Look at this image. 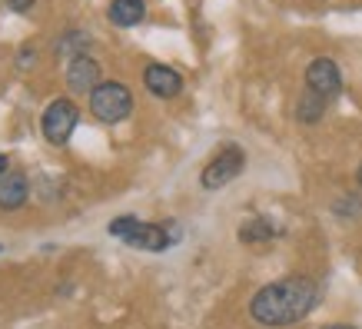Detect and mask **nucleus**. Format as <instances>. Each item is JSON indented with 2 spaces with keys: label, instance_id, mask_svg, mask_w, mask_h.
<instances>
[{
  "label": "nucleus",
  "instance_id": "1",
  "mask_svg": "<svg viewBox=\"0 0 362 329\" xmlns=\"http://www.w3.org/2000/svg\"><path fill=\"white\" fill-rule=\"evenodd\" d=\"M316 303L319 286L309 276H286L256 289V296L250 299V316L266 329H286L303 323L316 309Z\"/></svg>",
  "mask_w": 362,
  "mask_h": 329
},
{
  "label": "nucleus",
  "instance_id": "2",
  "mask_svg": "<svg viewBox=\"0 0 362 329\" xmlns=\"http://www.w3.org/2000/svg\"><path fill=\"white\" fill-rule=\"evenodd\" d=\"M110 236L123 240L127 246H133V250L160 253L173 243L176 233H170L166 226H160V223H143V219H136V217H117L110 223Z\"/></svg>",
  "mask_w": 362,
  "mask_h": 329
},
{
  "label": "nucleus",
  "instance_id": "3",
  "mask_svg": "<svg viewBox=\"0 0 362 329\" xmlns=\"http://www.w3.org/2000/svg\"><path fill=\"white\" fill-rule=\"evenodd\" d=\"M90 113L100 123H123L133 113V93L120 80H100L90 93Z\"/></svg>",
  "mask_w": 362,
  "mask_h": 329
},
{
  "label": "nucleus",
  "instance_id": "4",
  "mask_svg": "<svg viewBox=\"0 0 362 329\" xmlns=\"http://www.w3.org/2000/svg\"><path fill=\"white\" fill-rule=\"evenodd\" d=\"M243 166H246V154H243L236 143H226L220 154L203 166L199 183H203V190H223L226 183H233L243 173Z\"/></svg>",
  "mask_w": 362,
  "mask_h": 329
},
{
  "label": "nucleus",
  "instance_id": "5",
  "mask_svg": "<svg viewBox=\"0 0 362 329\" xmlns=\"http://www.w3.org/2000/svg\"><path fill=\"white\" fill-rule=\"evenodd\" d=\"M77 120H80L77 103L66 97H57L47 103L44 117H40V130H44V137L54 143V146H64V143L70 140L74 127H77Z\"/></svg>",
  "mask_w": 362,
  "mask_h": 329
},
{
  "label": "nucleus",
  "instance_id": "6",
  "mask_svg": "<svg viewBox=\"0 0 362 329\" xmlns=\"http://www.w3.org/2000/svg\"><path fill=\"white\" fill-rule=\"evenodd\" d=\"M306 87L316 90L319 97H326V100L339 97L342 74H339V67H336V60H329V57H316V60L306 67Z\"/></svg>",
  "mask_w": 362,
  "mask_h": 329
},
{
  "label": "nucleus",
  "instance_id": "7",
  "mask_svg": "<svg viewBox=\"0 0 362 329\" xmlns=\"http://www.w3.org/2000/svg\"><path fill=\"white\" fill-rule=\"evenodd\" d=\"M143 87L150 90L153 97L160 100H173L180 90H183V77L176 74L173 67L166 64H150L146 70H143Z\"/></svg>",
  "mask_w": 362,
  "mask_h": 329
},
{
  "label": "nucleus",
  "instance_id": "8",
  "mask_svg": "<svg viewBox=\"0 0 362 329\" xmlns=\"http://www.w3.org/2000/svg\"><path fill=\"white\" fill-rule=\"evenodd\" d=\"M100 83V64L90 54H80L70 60L66 67V87L74 93H93V87Z\"/></svg>",
  "mask_w": 362,
  "mask_h": 329
},
{
  "label": "nucleus",
  "instance_id": "9",
  "mask_svg": "<svg viewBox=\"0 0 362 329\" xmlns=\"http://www.w3.org/2000/svg\"><path fill=\"white\" fill-rule=\"evenodd\" d=\"M27 176L17 173V170H7V173L0 176V209H21L27 203Z\"/></svg>",
  "mask_w": 362,
  "mask_h": 329
},
{
  "label": "nucleus",
  "instance_id": "10",
  "mask_svg": "<svg viewBox=\"0 0 362 329\" xmlns=\"http://www.w3.org/2000/svg\"><path fill=\"white\" fill-rule=\"evenodd\" d=\"M107 17H110V23H117V27H136V23L146 17V4H143V0H110Z\"/></svg>",
  "mask_w": 362,
  "mask_h": 329
},
{
  "label": "nucleus",
  "instance_id": "11",
  "mask_svg": "<svg viewBox=\"0 0 362 329\" xmlns=\"http://www.w3.org/2000/svg\"><path fill=\"white\" fill-rule=\"evenodd\" d=\"M326 107H329V100L319 97L316 90H303V97L296 100V120L299 123H319L322 120V113H326Z\"/></svg>",
  "mask_w": 362,
  "mask_h": 329
},
{
  "label": "nucleus",
  "instance_id": "12",
  "mask_svg": "<svg viewBox=\"0 0 362 329\" xmlns=\"http://www.w3.org/2000/svg\"><path fill=\"white\" fill-rule=\"evenodd\" d=\"M273 233H276L273 223H269L266 217H252L250 223H246V226L240 230V240L243 243H263V240H269Z\"/></svg>",
  "mask_w": 362,
  "mask_h": 329
},
{
  "label": "nucleus",
  "instance_id": "13",
  "mask_svg": "<svg viewBox=\"0 0 362 329\" xmlns=\"http://www.w3.org/2000/svg\"><path fill=\"white\" fill-rule=\"evenodd\" d=\"M87 47H90V37H87V33L70 30V33L64 37V40L57 44V54H60V57H70V60H74V57L87 54Z\"/></svg>",
  "mask_w": 362,
  "mask_h": 329
},
{
  "label": "nucleus",
  "instance_id": "14",
  "mask_svg": "<svg viewBox=\"0 0 362 329\" xmlns=\"http://www.w3.org/2000/svg\"><path fill=\"white\" fill-rule=\"evenodd\" d=\"M7 7H11V11H17V13H23V11H30V7H33V0H7Z\"/></svg>",
  "mask_w": 362,
  "mask_h": 329
},
{
  "label": "nucleus",
  "instance_id": "15",
  "mask_svg": "<svg viewBox=\"0 0 362 329\" xmlns=\"http://www.w3.org/2000/svg\"><path fill=\"white\" fill-rule=\"evenodd\" d=\"M4 173H7V156L0 154V176H4Z\"/></svg>",
  "mask_w": 362,
  "mask_h": 329
},
{
  "label": "nucleus",
  "instance_id": "16",
  "mask_svg": "<svg viewBox=\"0 0 362 329\" xmlns=\"http://www.w3.org/2000/svg\"><path fill=\"white\" fill-rule=\"evenodd\" d=\"M356 180H359V187H362V166H359V173H356Z\"/></svg>",
  "mask_w": 362,
  "mask_h": 329
},
{
  "label": "nucleus",
  "instance_id": "17",
  "mask_svg": "<svg viewBox=\"0 0 362 329\" xmlns=\"http://www.w3.org/2000/svg\"><path fill=\"white\" fill-rule=\"evenodd\" d=\"M322 329H349V326H322Z\"/></svg>",
  "mask_w": 362,
  "mask_h": 329
},
{
  "label": "nucleus",
  "instance_id": "18",
  "mask_svg": "<svg viewBox=\"0 0 362 329\" xmlns=\"http://www.w3.org/2000/svg\"><path fill=\"white\" fill-rule=\"evenodd\" d=\"M0 250H4V246H0Z\"/></svg>",
  "mask_w": 362,
  "mask_h": 329
}]
</instances>
